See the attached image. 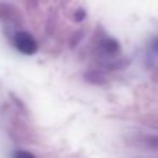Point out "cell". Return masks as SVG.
<instances>
[{"label": "cell", "mask_w": 158, "mask_h": 158, "mask_svg": "<svg viewBox=\"0 0 158 158\" xmlns=\"http://www.w3.org/2000/svg\"><path fill=\"white\" fill-rule=\"evenodd\" d=\"M14 46L17 47L18 52H21L22 54L32 56L38 52V42L35 40L31 33L28 32H18L14 36Z\"/></svg>", "instance_id": "1"}, {"label": "cell", "mask_w": 158, "mask_h": 158, "mask_svg": "<svg viewBox=\"0 0 158 158\" xmlns=\"http://www.w3.org/2000/svg\"><path fill=\"white\" fill-rule=\"evenodd\" d=\"M98 49L103 52V54L107 56H114L119 52V43H118L115 39L112 38H106L100 42L98 44Z\"/></svg>", "instance_id": "2"}, {"label": "cell", "mask_w": 158, "mask_h": 158, "mask_svg": "<svg viewBox=\"0 0 158 158\" xmlns=\"http://www.w3.org/2000/svg\"><path fill=\"white\" fill-rule=\"evenodd\" d=\"M85 15H86V13H85V10H82V8H79V10L75 13V15H74V19L75 21H82V19L85 18Z\"/></svg>", "instance_id": "3"}, {"label": "cell", "mask_w": 158, "mask_h": 158, "mask_svg": "<svg viewBox=\"0 0 158 158\" xmlns=\"http://www.w3.org/2000/svg\"><path fill=\"white\" fill-rule=\"evenodd\" d=\"M14 157H35V156L32 153H29V151H15Z\"/></svg>", "instance_id": "4"}]
</instances>
